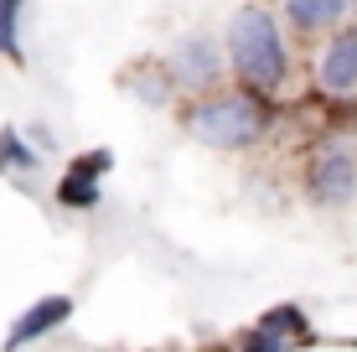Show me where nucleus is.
<instances>
[{"label":"nucleus","mask_w":357,"mask_h":352,"mask_svg":"<svg viewBox=\"0 0 357 352\" xmlns=\"http://www.w3.org/2000/svg\"><path fill=\"white\" fill-rule=\"evenodd\" d=\"M228 63L249 89L275 93L290 72V52L285 36H280V21L269 16L264 6H238L228 21Z\"/></svg>","instance_id":"obj_1"},{"label":"nucleus","mask_w":357,"mask_h":352,"mask_svg":"<svg viewBox=\"0 0 357 352\" xmlns=\"http://www.w3.org/2000/svg\"><path fill=\"white\" fill-rule=\"evenodd\" d=\"M269 130V109L259 104V89L243 93H213L187 109V135H197L213 151H243Z\"/></svg>","instance_id":"obj_2"},{"label":"nucleus","mask_w":357,"mask_h":352,"mask_svg":"<svg viewBox=\"0 0 357 352\" xmlns=\"http://www.w3.org/2000/svg\"><path fill=\"white\" fill-rule=\"evenodd\" d=\"M166 72H171V83H176V89H192V93H197V89H213L218 72H223V52H218L213 36L192 31V36H181V42L171 47Z\"/></svg>","instance_id":"obj_3"},{"label":"nucleus","mask_w":357,"mask_h":352,"mask_svg":"<svg viewBox=\"0 0 357 352\" xmlns=\"http://www.w3.org/2000/svg\"><path fill=\"white\" fill-rule=\"evenodd\" d=\"M305 192L321 208H347L357 197V161L347 151H321L311 161V171H305Z\"/></svg>","instance_id":"obj_4"},{"label":"nucleus","mask_w":357,"mask_h":352,"mask_svg":"<svg viewBox=\"0 0 357 352\" xmlns=\"http://www.w3.org/2000/svg\"><path fill=\"white\" fill-rule=\"evenodd\" d=\"M316 83H321L326 93H337V99L357 93V26H342L326 42L321 63H316Z\"/></svg>","instance_id":"obj_5"},{"label":"nucleus","mask_w":357,"mask_h":352,"mask_svg":"<svg viewBox=\"0 0 357 352\" xmlns=\"http://www.w3.org/2000/svg\"><path fill=\"white\" fill-rule=\"evenodd\" d=\"M73 316V300L68 296H42V300H31L26 311H21L16 321H10V332H6V352H16V347H26L36 342V337H47V332H57Z\"/></svg>","instance_id":"obj_6"},{"label":"nucleus","mask_w":357,"mask_h":352,"mask_svg":"<svg viewBox=\"0 0 357 352\" xmlns=\"http://www.w3.org/2000/svg\"><path fill=\"white\" fill-rule=\"evenodd\" d=\"M109 166H114L109 151H89L83 161H73L63 171V181H57V202H63V208H93L98 202V176H104Z\"/></svg>","instance_id":"obj_7"},{"label":"nucleus","mask_w":357,"mask_h":352,"mask_svg":"<svg viewBox=\"0 0 357 352\" xmlns=\"http://www.w3.org/2000/svg\"><path fill=\"white\" fill-rule=\"evenodd\" d=\"M285 16H290V26L295 31H326V26H337L342 16H347V0H285Z\"/></svg>","instance_id":"obj_8"},{"label":"nucleus","mask_w":357,"mask_h":352,"mask_svg":"<svg viewBox=\"0 0 357 352\" xmlns=\"http://www.w3.org/2000/svg\"><path fill=\"white\" fill-rule=\"evenodd\" d=\"M259 326L275 332V337H290V342H311V321H305L301 306H269L259 316Z\"/></svg>","instance_id":"obj_9"},{"label":"nucleus","mask_w":357,"mask_h":352,"mask_svg":"<svg viewBox=\"0 0 357 352\" xmlns=\"http://www.w3.org/2000/svg\"><path fill=\"white\" fill-rule=\"evenodd\" d=\"M0 171H36V151H26L16 130H0Z\"/></svg>","instance_id":"obj_10"},{"label":"nucleus","mask_w":357,"mask_h":352,"mask_svg":"<svg viewBox=\"0 0 357 352\" xmlns=\"http://www.w3.org/2000/svg\"><path fill=\"white\" fill-rule=\"evenodd\" d=\"M16 16H21V0H0V57H10V63H21Z\"/></svg>","instance_id":"obj_11"},{"label":"nucleus","mask_w":357,"mask_h":352,"mask_svg":"<svg viewBox=\"0 0 357 352\" xmlns=\"http://www.w3.org/2000/svg\"><path fill=\"white\" fill-rule=\"evenodd\" d=\"M290 347H301V342H290V337H275V332H264L259 321H254L249 332L238 337V352H290Z\"/></svg>","instance_id":"obj_12"},{"label":"nucleus","mask_w":357,"mask_h":352,"mask_svg":"<svg viewBox=\"0 0 357 352\" xmlns=\"http://www.w3.org/2000/svg\"><path fill=\"white\" fill-rule=\"evenodd\" d=\"M130 89L140 93V99H151V104H166V93L176 89V83H171V72L161 68V72H145V78H130Z\"/></svg>","instance_id":"obj_13"}]
</instances>
